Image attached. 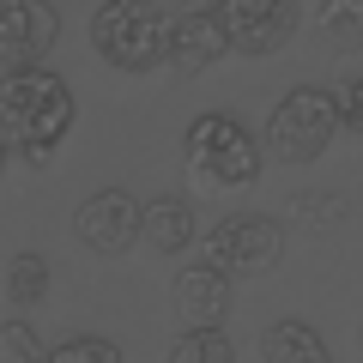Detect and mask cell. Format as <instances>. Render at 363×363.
<instances>
[{
	"label": "cell",
	"mask_w": 363,
	"mask_h": 363,
	"mask_svg": "<svg viewBox=\"0 0 363 363\" xmlns=\"http://www.w3.org/2000/svg\"><path fill=\"white\" fill-rule=\"evenodd\" d=\"M339 97V128H357L363 133V79H351L345 91H333Z\"/></svg>",
	"instance_id": "cell-19"
},
{
	"label": "cell",
	"mask_w": 363,
	"mask_h": 363,
	"mask_svg": "<svg viewBox=\"0 0 363 363\" xmlns=\"http://www.w3.org/2000/svg\"><path fill=\"white\" fill-rule=\"evenodd\" d=\"M61 37L55 0H0V73L13 67H43V55Z\"/></svg>",
	"instance_id": "cell-8"
},
{
	"label": "cell",
	"mask_w": 363,
	"mask_h": 363,
	"mask_svg": "<svg viewBox=\"0 0 363 363\" xmlns=\"http://www.w3.org/2000/svg\"><path fill=\"white\" fill-rule=\"evenodd\" d=\"M0 363H49V345H43V333L25 315L0 321Z\"/></svg>",
	"instance_id": "cell-16"
},
{
	"label": "cell",
	"mask_w": 363,
	"mask_h": 363,
	"mask_svg": "<svg viewBox=\"0 0 363 363\" xmlns=\"http://www.w3.org/2000/svg\"><path fill=\"white\" fill-rule=\"evenodd\" d=\"M49 363H121V345L116 339H97V333H79L67 345H55Z\"/></svg>",
	"instance_id": "cell-18"
},
{
	"label": "cell",
	"mask_w": 363,
	"mask_h": 363,
	"mask_svg": "<svg viewBox=\"0 0 363 363\" xmlns=\"http://www.w3.org/2000/svg\"><path fill=\"white\" fill-rule=\"evenodd\" d=\"M218 55H230L218 13H188V18H169V49H164V61L176 67V73H206V67L218 61Z\"/></svg>",
	"instance_id": "cell-10"
},
{
	"label": "cell",
	"mask_w": 363,
	"mask_h": 363,
	"mask_svg": "<svg viewBox=\"0 0 363 363\" xmlns=\"http://www.w3.org/2000/svg\"><path fill=\"white\" fill-rule=\"evenodd\" d=\"M169 363H236V345L224 327H182L169 339Z\"/></svg>",
	"instance_id": "cell-13"
},
{
	"label": "cell",
	"mask_w": 363,
	"mask_h": 363,
	"mask_svg": "<svg viewBox=\"0 0 363 363\" xmlns=\"http://www.w3.org/2000/svg\"><path fill=\"white\" fill-rule=\"evenodd\" d=\"M357 345H363V327H357Z\"/></svg>",
	"instance_id": "cell-22"
},
{
	"label": "cell",
	"mask_w": 363,
	"mask_h": 363,
	"mask_svg": "<svg viewBox=\"0 0 363 363\" xmlns=\"http://www.w3.org/2000/svg\"><path fill=\"white\" fill-rule=\"evenodd\" d=\"M194 236H200V218L182 194L140 200V242H152L157 255H182V248H194Z\"/></svg>",
	"instance_id": "cell-11"
},
{
	"label": "cell",
	"mask_w": 363,
	"mask_h": 363,
	"mask_svg": "<svg viewBox=\"0 0 363 363\" xmlns=\"http://www.w3.org/2000/svg\"><path fill=\"white\" fill-rule=\"evenodd\" d=\"M6 291H13L18 309H37V303L49 297V255H37V248H18L13 267H6Z\"/></svg>",
	"instance_id": "cell-14"
},
{
	"label": "cell",
	"mask_w": 363,
	"mask_h": 363,
	"mask_svg": "<svg viewBox=\"0 0 363 363\" xmlns=\"http://www.w3.org/2000/svg\"><path fill=\"white\" fill-rule=\"evenodd\" d=\"M291 218H297L303 230H333V224L345 218V200H339V194H321V188H309V194L291 200Z\"/></svg>",
	"instance_id": "cell-17"
},
{
	"label": "cell",
	"mask_w": 363,
	"mask_h": 363,
	"mask_svg": "<svg viewBox=\"0 0 363 363\" xmlns=\"http://www.w3.org/2000/svg\"><path fill=\"white\" fill-rule=\"evenodd\" d=\"M169 297H176L182 327H224V315H230V272H218V267H206V260H194V267L176 272Z\"/></svg>",
	"instance_id": "cell-9"
},
{
	"label": "cell",
	"mask_w": 363,
	"mask_h": 363,
	"mask_svg": "<svg viewBox=\"0 0 363 363\" xmlns=\"http://www.w3.org/2000/svg\"><path fill=\"white\" fill-rule=\"evenodd\" d=\"M0 176H6V152H0Z\"/></svg>",
	"instance_id": "cell-21"
},
{
	"label": "cell",
	"mask_w": 363,
	"mask_h": 363,
	"mask_svg": "<svg viewBox=\"0 0 363 363\" xmlns=\"http://www.w3.org/2000/svg\"><path fill=\"white\" fill-rule=\"evenodd\" d=\"M339 133V97L321 85H297L291 97H279L267 116V140L260 152H272L279 164H315Z\"/></svg>",
	"instance_id": "cell-4"
},
{
	"label": "cell",
	"mask_w": 363,
	"mask_h": 363,
	"mask_svg": "<svg viewBox=\"0 0 363 363\" xmlns=\"http://www.w3.org/2000/svg\"><path fill=\"white\" fill-rule=\"evenodd\" d=\"M218 25L236 55H279L297 37V0H218Z\"/></svg>",
	"instance_id": "cell-6"
},
{
	"label": "cell",
	"mask_w": 363,
	"mask_h": 363,
	"mask_svg": "<svg viewBox=\"0 0 363 363\" xmlns=\"http://www.w3.org/2000/svg\"><path fill=\"white\" fill-rule=\"evenodd\" d=\"M182 164H188V176L200 188H248L260 176V164H267V152H260V140L236 116L206 109L182 133Z\"/></svg>",
	"instance_id": "cell-2"
},
{
	"label": "cell",
	"mask_w": 363,
	"mask_h": 363,
	"mask_svg": "<svg viewBox=\"0 0 363 363\" xmlns=\"http://www.w3.org/2000/svg\"><path fill=\"white\" fill-rule=\"evenodd\" d=\"M260 357L267 363H333V351H327V339L315 333L309 321H272L267 339H260Z\"/></svg>",
	"instance_id": "cell-12"
},
{
	"label": "cell",
	"mask_w": 363,
	"mask_h": 363,
	"mask_svg": "<svg viewBox=\"0 0 363 363\" xmlns=\"http://www.w3.org/2000/svg\"><path fill=\"white\" fill-rule=\"evenodd\" d=\"M169 18H188V13H218V0H164Z\"/></svg>",
	"instance_id": "cell-20"
},
{
	"label": "cell",
	"mask_w": 363,
	"mask_h": 363,
	"mask_svg": "<svg viewBox=\"0 0 363 363\" xmlns=\"http://www.w3.org/2000/svg\"><path fill=\"white\" fill-rule=\"evenodd\" d=\"M194 242H200V260L218 272H272L285 255V224L272 212H230L212 230H200Z\"/></svg>",
	"instance_id": "cell-5"
},
{
	"label": "cell",
	"mask_w": 363,
	"mask_h": 363,
	"mask_svg": "<svg viewBox=\"0 0 363 363\" xmlns=\"http://www.w3.org/2000/svg\"><path fill=\"white\" fill-rule=\"evenodd\" d=\"M315 25L327 43L351 49V43H363V0H315Z\"/></svg>",
	"instance_id": "cell-15"
},
{
	"label": "cell",
	"mask_w": 363,
	"mask_h": 363,
	"mask_svg": "<svg viewBox=\"0 0 363 363\" xmlns=\"http://www.w3.org/2000/svg\"><path fill=\"white\" fill-rule=\"evenodd\" d=\"M73 236L91 255H128L140 242V200L128 188H97V194H85L79 212H73Z\"/></svg>",
	"instance_id": "cell-7"
},
{
	"label": "cell",
	"mask_w": 363,
	"mask_h": 363,
	"mask_svg": "<svg viewBox=\"0 0 363 363\" xmlns=\"http://www.w3.org/2000/svg\"><path fill=\"white\" fill-rule=\"evenodd\" d=\"M91 49L116 73H152L169 49V13L164 0H104L91 13Z\"/></svg>",
	"instance_id": "cell-3"
},
{
	"label": "cell",
	"mask_w": 363,
	"mask_h": 363,
	"mask_svg": "<svg viewBox=\"0 0 363 363\" xmlns=\"http://www.w3.org/2000/svg\"><path fill=\"white\" fill-rule=\"evenodd\" d=\"M73 85L49 67H13L0 73V152L25 157V164H49L61 140L73 133Z\"/></svg>",
	"instance_id": "cell-1"
}]
</instances>
